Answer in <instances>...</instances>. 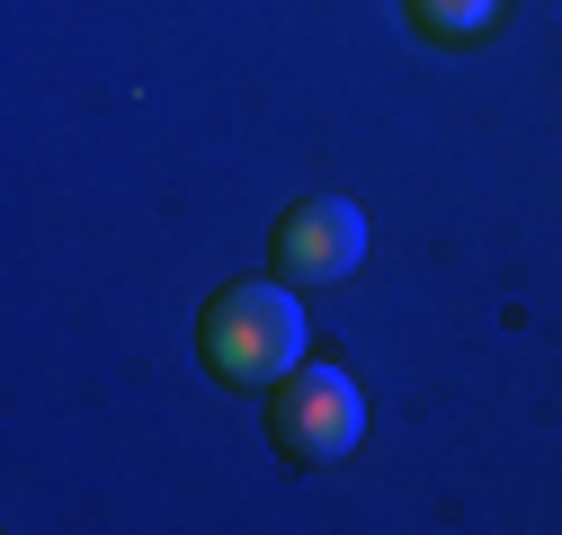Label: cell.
<instances>
[{
    "label": "cell",
    "mask_w": 562,
    "mask_h": 535,
    "mask_svg": "<svg viewBox=\"0 0 562 535\" xmlns=\"http://www.w3.org/2000/svg\"><path fill=\"white\" fill-rule=\"evenodd\" d=\"M358 429H367V401H358V384H348L339 366L286 375V384H277V401H268V437H277V455H286L295 474L339 464L348 446H358Z\"/></svg>",
    "instance_id": "cell-2"
},
{
    "label": "cell",
    "mask_w": 562,
    "mask_h": 535,
    "mask_svg": "<svg viewBox=\"0 0 562 535\" xmlns=\"http://www.w3.org/2000/svg\"><path fill=\"white\" fill-rule=\"evenodd\" d=\"M358 259H367V215L348 196H304L286 232H277V268L295 286H339V277H358Z\"/></svg>",
    "instance_id": "cell-3"
},
{
    "label": "cell",
    "mask_w": 562,
    "mask_h": 535,
    "mask_svg": "<svg viewBox=\"0 0 562 535\" xmlns=\"http://www.w3.org/2000/svg\"><path fill=\"white\" fill-rule=\"evenodd\" d=\"M402 10H411L419 36H438V45H473V36H491V10H501V0H402Z\"/></svg>",
    "instance_id": "cell-4"
},
{
    "label": "cell",
    "mask_w": 562,
    "mask_h": 535,
    "mask_svg": "<svg viewBox=\"0 0 562 535\" xmlns=\"http://www.w3.org/2000/svg\"><path fill=\"white\" fill-rule=\"evenodd\" d=\"M196 349H205V366H215V384H233V392H277V384L304 366V304H295L286 286H268V277H241V286L215 295Z\"/></svg>",
    "instance_id": "cell-1"
}]
</instances>
